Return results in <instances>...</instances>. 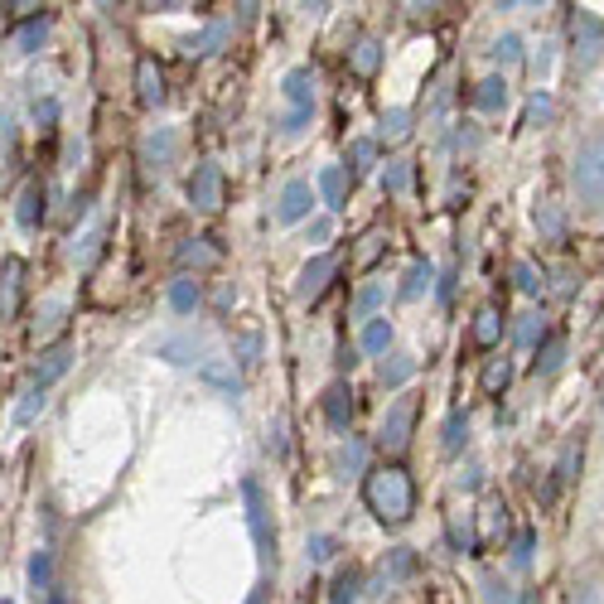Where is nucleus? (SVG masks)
Wrapping results in <instances>:
<instances>
[{"mask_svg":"<svg viewBox=\"0 0 604 604\" xmlns=\"http://www.w3.org/2000/svg\"><path fill=\"white\" fill-rule=\"evenodd\" d=\"M348 397H354L348 387H329L325 392V416H329L334 430H348V420H354V401H348Z\"/></svg>","mask_w":604,"mask_h":604,"instance_id":"9d476101","label":"nucleus"},{"mask_svg":"<svg viewBox=\"0 0 604 604\" xmlns=\"http://www.w3.org/2000/svg\"><path fill=\"white\" fill-rule=\"evenodd\" d=\"M242 498H247V527L257 537V556L271 561L276 556V527H271V508H266V494L257 479H242Z\"/></svg>","mask_w":604,"mask_h":604,"instance_id":"f03ea898","label":"nucleus"},{"mask_svg":"<svg viewBox=\"0 0 604 604\" xmlns=\"http://www.w3.org/2000/svg\"><path fill=\"white\" fill-rule=\"evenodd\" d=\"M363 498H368V508L377 513V523H392V527L406 523V517H411V503H416L411 479H406V469H397V465L373 469L368 484H363Z\"/></svg>","mask_w":604,"mask_h":604,"instance_id":"f257e3e1","label":"nucleus"},{"mask_svg":"<svg viewBox=\"0 0 604 604\" xmlns=\"http://www.w3.org/2000/svg\"><path fill=\"white\" fill-rule=\"evenodd\" d=\"M203 382H213V387H222V392H228V397H237V373L228 368V363H218V358H208L203 363Z\"/></svg>","mask_w":604,"mask_h":604,"instance_id":"a211bd4d","label":"nucleus"},{"mask_svg":"<svg viewBox=\"0 0 604 604\" xmlns=\"http://www.w3.org/2000/svg\"><path fill=\"white\" fill-rule=\"evenodd\" d=\"M377 59H382V49H377V39H358V49H354V68L358 73H373Z\"/></svg>","mask_w":604,"mask_h":604,"instance_id":"bb28decb","label":"nucleus"},{"mask_svg":"<svg viewBox=\"0 0 604 604\" xmlns=\"http://www.w3.org/2000/svg\"><path fill=\"white\" fill-rule=\"evenodd\" d=\"M170 305L179 315H189L193 305H199V286H193V280H175V286H170Z\"/></svg>","mask_w":604,"mask_h":604,"instance_id":"5701e85b","label":"nucleus"},{"mask_svg":"<svg viewBox=\"0 0 604 604\" xmlns=\"http://www.w3.org/2000/svg\"><path fill=\"white\" fill-rule=\"evenodd\" d=\"M358 590H363V575L358 571H339V575H334V604H354Z\"/></svg>","mask_w":604,"mask_h":604,"instance_id":"412c9836","label":"nucleus"},{"mask_svg":"<svg viewBox=\"0 0 604 604\" xmlns=\"http://www.w3.org/2000/svg\"><path fill=\"white\" fill-rule=\"evenodd\" d=\"M39 218H44V189L30 184V189L20 193V228H34Z\"/></svg>","mask_w":604,"mask_h":604,"instance_id":"f3484780","label":"nucleus"},{"mask_svg":"<svg viewBox=\"0 0 604 604\" xmlns=\"http://www.w3.org/2000/svg\"><path fill=\"white\" fill-rule=\"evenodd\" d=\"M68 368H73V348H68V344L49 348V354H44V363L34 368V392H49V387L59 382V377H63Z\"/></svg>","mask_w":604,"mask_h":604,"instance_id":"6e6552de","label":"nucleus"},{"mask_svg":"<svg viewBox=\"0 0 604 604\" xmlns=\"http://www.w3.org/2000/svg\"><path fill=\"white\" fill-rule=\"evenodd\" d=\"M319 193H325V203L334 208V213L344 208V199H348V175L339 170V165H329V170L319 175Z\"/></svg>","mask_w":604,"mask_h":604,"instance_id":"ddd939ff","label":"nucleus"},{"mask_svg":"<svg viewBox=\"0 0 604 604\" xmlns=\"http://www.w3.org/2000/svg\"><path fill=\"white\" fill-rule=\"evenodd\" d=\"M571 604H604V585L599 580H580L571 590Z\"/></svg>","mask_w":604,"mask_h":604,"instance_id":"2f4dec72","label":"nucleus"},{"mask_svg":"<svg viewBox=\"0 0 604 604\" xmlns=\"http://www.w3.org/2000/svg\"><path fill=\"white\" fill-rule=\"evenodd\" d=\"M503 102H508V82H503V78H484L479 92H474V107H479V111H498Z\"/></svg>","mask_w":604,"mask_h":604,"instance_id":"dca6fc26","label":"nucleus"},{"mask_svg":"<svg viewBox=\"0 0 604 604\" xmlns=\"http://www.w3.org/2000/svg\"><path fill=\"white\" fill-rule=\"evenodd\" d=\"M508 377H513L508 358H494V363L484 368V392H503V387H508Z\"/></svg>","mask_w":604,"mask_h":604,"instance_id":"cd10ccee","label":"nucleus"},{"mask_svg":"<svg viewBox=\"0 0 604 604\" xmlns=\"http://www.w3.org/2000/svg\"><path fill=\"white\" fill-rule=\"evenodd\" d=\"M382 184H387L392 193H406V184H411V160H392L387 175H382Z\"/></svg>","mask_w":604,"mask_h":604,"instance_id":"a878e982","label":"nucleus"},{"mask_svg":"<svg viewBox=\"0 0 604 604\" xmlns=\"http://www.w3.org/2000/svg\"><path fill=\"white\" fill-rule=\"evenodd\" d=\"M30 575H34V585H49V552H39L30 561Z\"/></svg>","mask_w":604,"mask_h":604,"instance_id":"c03bdc74","label":"nucleus"},{"mask_svg":"<svg viewBox=\"0 0 604 604\" xmlns=\"http://www.w3.org/2000/svg\"><path fill=\"white\" fill-rule=\"evenodd\" d=\"M334 271H339V266H334V257H315V261L300 271V286H295V295H300V300H319Z\"/></svg>","mask_w":604,"mask_h":604,"instance_id":"0eeeda50","label":"nucleus"},{"mask_svg":"<svg viewBox=\"0 0 604 604\" xmlns=\"http://www.w3.org/2000/svg\"><path fill=\"white\" fill-rule=\"evenodd\" d=\"M537 339V315H523V325H517V344H532Z\"/></svg>","mask_w":604,"mask_h":604,"instance_id":"a18cd8bd","label":"nucleus"},{"mask_svg":"<svg viewBox=\"0 0 604 604\" xmlns=\"http://www.w3.org/2000/svg\"><path fill=\"white\" fill-rule=\"evenodd\" d=\"M175 261L179 266H213L218 261V247H208V237H189V242L175 247Z\"/></svg>","mask_w":604,"mask_h":604,"instance_id":"9b49d317","label":"nucleus"},{"mask_svg":"<svg viewBox=\"0 0 604 604\" xmlns=\"http://www.w3.org/2000/svg\"><path fill=\"white\" fill-rule=\"evenodd\" d=\"M517 53H523V39H517V34H503L498 44H494V59L498 63H517Z\"/></svg>","mask_w":604,"mask_h":604,"instance_id":"c9c22d12","label":"nucleus"},{"mask_svg":"<svg viewBox=\"0 0 604 604\" xmlns=\"http://www.w3.org/2000/svg\"><path fill=\"white\" fill-rule=\"evenodd\" d=\"M189 199L199 213H218V203H222V170L218 165H199L189 179Z\"/></svg>","mask_w":604,"mask_h":604,"instance_id":"39448f33","label":"nucleus"},{"mask_svg":"<svg viewBox=\"0 0 604 604\" xmlns=\"http://www.w3.org/2000/svg\"><path fill=\"white\" fill-rule=\"evenodd\" d=\"M39 411H44V392H34V387H30V397H24V401H20V411H15V420H34Z\"/></svg>","mask_w":604,"mask_h":604,"instance_id":"58836bf2","label":"nucleus"},{"mask_svg":"<svg viewBox=\"0 0 604 604\" xmlns=\"http://www.w3.org/2000/svg\"><path fill=\"white\" fill-rule=\"evenodd\" d=\"M498 339H503V315L498 310H479V319H474V344L494 348Z\"/></svg>","mask_w":604,"mask_h":604,"instance_id":"2eb2a0df","label":"nucleus"},{"mask_svg":"<svg viewBox=\"0 0 604 604\" xmlns=\"http://www.w3.org/2000/svg\"><path fill=\"white\" fill-rule=\"evenodd\" d=\"M49 604H68V599H63V595H59V590H53V595H49Z\"/></svg>","mask_w":604,"mask_h":604,"instance_id":"09e8293b","label":"nucleus"},{"mask_svg":"<svg viewBox=\"0 0 604 604\" xmlns=\"http://www.w3.org/2000/svg\"><path fill=\"white\" fill-rule=\"evenodd\" d=\"M373 160H377V146L373 140H354V170H373Z\"/></svg>","mask_w":604,"mask_h":604,"instance_id":"e433bc0d","label":"nucleus"},{"mask_svg":"<svg viewBox=\"0 0 604 604\" xmlns=\"http://www.w3.org/2000/svg\"><path fill=\"white\" fill-rule=\"evenodd\" d=\"M546 117H552V97H532V107H527V126H537V121H546Z\"/></svg>","mask_w":604,"mask_h":604,"instance_id":"a19ab883","label":"nucleus"},{"mask_svg":"<svg viewBox=\"0 0 604 604\" xmlns=\"http://www.w3.org/2000/svg\"><path fill=\"white\" fill-rule=\"evenodd\" d=\"M170 156H175V131H156L146 140V160L150 165H170Z\"/></svg>","mask_w":604,"mask_h":604,"instance_id":"6ab92c4d","label":"nucleus"},{"mask_svg":"<svg viewBox=\"0 0 604 604\" xmlns=\"http://www.w3.org/2000/svg\"><path fill=\"white\" fill-rule=\"evenodd\" d=\"M406 377H411V363H406V358H397V363H382V382H387V387H401Z\"/></svg>","mask_w":604,"mask_h":604,"instance_id":"4c0bfd02","label":"nucleus"},{"mask_svg":"<svg viewBox=\"0 0 604 604\" xmlns=\"http://www.w3.org/2000/svg\"><path fill=\"white\" fill-rule=\"evenodd\" d=\"M387 344H392V325H387V319H368V329H363V348H368V354H387Z\"/></svg>","mask_w":604,"mask_h":604,"instance_id":"aec40b11","label":"nucleus"},{"mask_svg":"<svg viewBox=\"0 0 604 604\" xmlns=\"http://www.w3.org/2000/svg\"><path fill=\"white\" fill-rule=\"evenodd\" d=\"M310 556H315V561H329V556H334V537H315V542H310Z\"/></svg>","mask_w":604,"mask_h":604,"instance_id":"49530a36","label":"nucleus"},{"mask_svg":"<svg viewBox=\"0 0 604 604\" xmlns=\"http://www.w3.org/2000/svg\"><path fill=\"white\" fill-rule=\"evenodd\" d=\"M377 305H382V286H368V290L358 295V315H373Z\"/></svg>","mask_w":604,"mask_h":604,"instance_id":"37998d69","label":"nucleus"},{"mask_svg":"<svg viewBox=\"0 0 604 604\" xmlns=\"http://www.w3.org/2000/svg\"><path fill=\"white\" fill-rule=\"evenodd\" d=\"M286 97L295 102V111H310V97H315L310 68H295V73H286Z\"/></svg>","mask_w":604,"mask_h":604,"instance_id":"4468645a","label":"nucleus"},{"mask_svg":"<svg viewBox=\"0 0 604 604\" xmlns=\"http://www.w3.org/2000/svg\"><path fill=\"white\" fill-rule=\"evenodd\" d=\"M561 358H566V334H546L537 358H532V373H556Z\"/></svg>","mask_w":604,"mask_h":604,"instance_id":"f8f14e48","label":"nucleus"},{"mask_svg":"<svg viewBox=\"0 0 604 604\" xmlns=\"http://www.w3.org/2000/svg\"><path fill=\"white\" fill-rule=\"evenodd\" d=\"M136 88H140V102H146V107H160V102H165V78H160V68L150 63V59H140Z\"/></svg>","mask_w":604,"mask_h":604,"instance_id":"1a4fd4ad","label":"nucleus"},{"mask_svg":"<svg viewBox=\"0 0 604 604\" xmlns=\"http://www.w3.org/2000/svg\"><path fill=\"white\" fill-rule=\"evenodd\" d=\"M411 571H416V556L406 552V546H397L392 561H387V575H392V580H401V575H411Z\"/></svg>","mask_w":604,"mask_h":604,"instance_id":"7c9ffc66","label":"nucleus"},{"mask_svg":"<svg viewBox=\"0 0 604 604\" xmlns=\"http://www.w3.org/2000/svg\"><path fill=\"white\" fill-rule=\"evenodd\" d=\"M426 286H430V266H426V261H416L411 271H406V286H401V295H406V300H416V295L426 290Z\"/></svg>","mask_w":604,"mask_h":604,"instance_id":"c756f323","label":"nucleus"},{"mask_svg":"<svg viewBox=\"0 0 604 604\" xmlns=\"http://www.w3.org/2000/svg\"><path fill=\"white\" fill-rule=\"evenodd\" d=\"M0 604H10V599H0Z\"/></svg>","mask_w":604,"mask_h":604,"instance_id":"8fccbe9b","label":"nucleus"},{"mask_svg":"<svg viewBox=\"0 0 604 604\" xmlns=\"http://www.w3.org/2000/svg\"><path fill=\"white\" fill-rule=\"evenodd\" d=\"M465 430H469L465 416L455 411V416H449V426H445V449H449V455H459V445H465Z\"/></svg>","mask_w":604,"mask_h":604,"instance_id":"473e14b6","label":"nucleus"},{"mask_svg":"<svg viewBox=\"0 0 604 604\" xmlns=\"http://www.w3.org/2000/svg\"><path fill=\"white\" fill-rule=\"evenodd\" d=\"M363 455H368V449H363L358 440H348L344 455H339V465H344V469H363Z\"/></svg>","mask_w":604,"mask_h":604,"instance_id":"79ce46f5","label":"nucleus"},{"mask_svg":"<svg viewBox=\"0 0 604 604\" xmlns=\"http://www.w3.org/2000/svg\"><path fill=\"white\" fill-rule=\"evenodd\" d=\"M575 189H580V199L590 208H604V140L575 160Z\"/></svg>","mask_w":604,"mask_h":604,"instance_id":"20e7f679","label":"nucleus"},{"mask_svg":"<svg viewBox=\"0 0 604 604\" xmlns=\"http://www.w3.org/2000/svg\"><path fill=\"white\" fill-rule=\"evenodd\" d=\"M232 354H237V363H242V368H251V363L261 358V334H257V329H247L242 339H237V348H232Z\"/></svg>","mask_w":604,"mask_h":604,"instance_id":"393cba45","label":"nucleus"},{"mask_svg":"<svg viewBox=\"0 0 604 604\" xmlns=\"http://www.w3.org/2000/svg\"><path fill=\"white\" fill-rule=\"evenodd\" d=\"M310 208H315V189L305 184V179H295V184H286V193H280L276 218L280 222H300V218H310Z\"/></svg>","mask_w":604,"mask_h":604,"instance_id":"423d86ee","label":"nucleus"},{"mask_svg":"<svg viewBox=\"0 0 604 604\" xmlns=\"http://www.w3.org/2000/svg\"><path fill=\"white\" fill-rule=\"evenodd\" d=\"M15 295H20V261H5V300H0V315H15Z\"/></svg>","mask_w":604,"mask_h":604,"instance_id":"c85d7f7f","label":"nucleus"},{"mask_svg":"<svg viewBox=\"0 0 604 604\" xmlns=\"http://www.w3.org/2000/svg\"><path fill=\"white\" fill-rule=\"evenodd\" d=\"M44 24H49V15H39V20H34V24H24V30H20V34H15V44H20V49H24V53H30V49H34V44H39V39H44Z\"/></svg>","mask_w":604,"mask_h":604,"instance_id":"72a5a7b5","label":"nucleus"},{"mask_svg":"<svg viewBox=\"0 0 604 604\" xmlns=\"http://www.w3.org/2000/svg\"><path fill=\"white\" fill-rule=\"evenodd\" d=\"M411 426H416V397H397L387 406L382 426H377V445H382L387 455H401V449L411 445Z\"/></svg>","mask_w":604,"mask_h":604,"instance_id":"7ed1b4c3","label":"nucleus"},{"mask_svg":"<svg viewBox=\"0 0 604 604\" xmlns=\"http://www.w3.org/2000/svg\"><path fill=\"white\" fill-rule=\"evenodd\" d=\"M537 228L552 237V242H561V237H566V218H561L552 203H542V208H537Z\"/></svg>","mask_w":604,"mask_h":604,"instance_id":"b1692460","label":"nucleus"},{"mask_svg":"<svg viewBox=\"0 0 604 604\" xmlns=\"http://www.w3.org/2000/svg\"><path fill=\"white\" fill-rule=\"evenodd\" d=\"M160 358H170V363H193V354H199V344L193 339H160Z\"/></svg>","mask_w":604,"mask_h":604,"instance_id":"4be33fe9","label":"nucleus"},{"mask_svg":"<svg viewBox=\"0 0 604 604\" xmlns=\"http://www.w3.org/2000/svg\"><path fill=\"white\" fill-rule=\"evenodd\" d=\"M247 604H266V585H257V590H251V595H247Z\"/></svg>","mask_w":604,"mask_h":604,"instance_id":"de8ad7c7","label":"nucleus"},{"mask_svg":"<svg viewBox=\"0 0 604 604\" xmlns=\"http://www.w3.org/2000/svg\"><path fill=\"white\" fill-rule=\"evenodd\" d=\"M513 276H517V290H523V295H537V290H542V280H537V271H532V261H517Z\"/></svg>","mask_w":604,"mask_h":604,"instance_id":"f704fd0d","label":"nucleus"},{"mask_svg":"<svg viewBox=\"0 0 604 604\" xmlns=\"http://www.w3.org/2000/svg\"><path fill=\"white\" fill-rule=\"evenodd\" d=\"M382 136H392V140H397V136H406V111L397 107V111H387V117H382Z\"/></svg>","mask_w":604,"mask_h":604,"instance_id":"ea45409f","label":"nucleus"}]
</instances>
